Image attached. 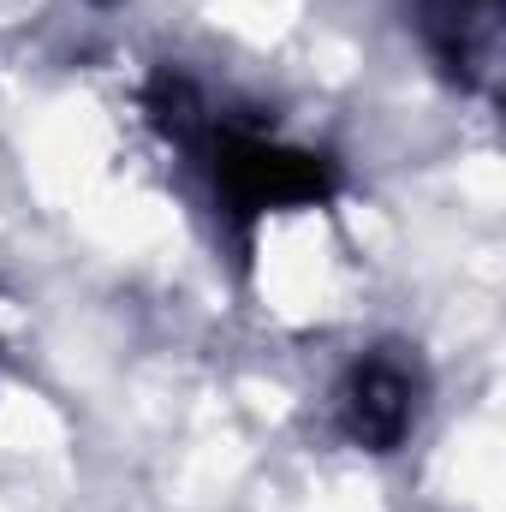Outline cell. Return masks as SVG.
I'll return each mask as SVG.
<instances>
[{
	"mask_svg": "<svg viewBox=\"0 0 506 512\" xmlns=\"http://www.w3.org/2000/svg\"><path fill=\"white\" fill-rule=\"evenodd\" d=\"M215 191L239 215H262V209H286V203H316L328 191V167L304 149L221 131L215 137Z\"/></svg>",
	"mask_w": 506,
	"mask_h": 512,
	"instance_id": "obj_1",
	"label": "cell"
},
{
	"mask_svg": "<svg viewBox=\"0 0 506 512\" xmlns=\"http://www.w3.org/2000/svg\"><path fill=\"white\" fill-rule=\"evenodd\" d=\"M346 423H352V435L364 447L387 453L405 435V423H411V387H405V376L393 364H364L358 382H352V399H346Z\"/></svg>",
	"mask_w": 506,
	"mask_h": 512,
	"instance_id": "obj_2",
	"label": "cell"
}]
</instances>
